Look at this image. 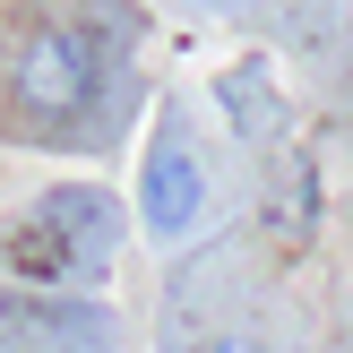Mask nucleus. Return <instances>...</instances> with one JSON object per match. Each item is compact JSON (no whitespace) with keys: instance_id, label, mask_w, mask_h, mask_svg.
<instances>
[{"instance_id":"nucleus-1","label":"nucleus","mask_w":353,"mask_h":353,"mask_svg":"<svg viewBox=\"0 0 353 353\" xmlns=\"http://www.w3.org/2000/svg\"><path fill=\"white\" fill-rule=\"evenodd\" d=\"M9 86H17V103L34 121H69L103 86V43L86 26H34L17 43V61H9Z\"/></svg>"},{"instance_id":"nucleus-2","label":"nucleus","mask_w":353,"mask_h":353,"mask_svg":"<svg viewBox=\"0 0 353 353\" xmlns=\"http://www.w3.org/2000/svg\"><path fill=\"white\" fill-rule=\"evenodd\" d=\"M199 207H207L199 147H190L181 112H164V121H155V138H147V172H138V216H147L155 241H181L190 224H199Z\"/></svg>"},{"instance_id":"nucleus-3","label":"nucleus","mask_w":353,"mask_h":353,"mask_svg":"<svg viewBox=\"0 0 353 353\" xmlns=\"http://www.w3.org/2000/svg\"><path fill=\"white\" fill-rule=\"evenodd\" d=\"M34 224H43L52 241H61V268H69V276H78V268L95 276L103 259L121 250V207L103 199L95 181H69V190H52V199L34 207Z\"/></svg>"},{"instance_id":"nucleus-4","label":"nucleus","mask_w":353,"mask_h":353,"mask_svg":"<svg viewBox=\"0 0 353 353\" xmlns=\"http://www.w3.org/2000/svg\"><path fill=\"white\" fill-rule=\"evenodd\" d=\"M0 327L34 353H103L112 345V310L103 302H9Z\"/></svg>"},{"instance_id":"nucleus-5","label":"nucleus","mask_w":353,"mask_h":353,"mask_svg":"<svg viewBox=\"0 0 353 353\" xmlns=\"http://www.w3.org/2000/svg\"><path fill=\"white\" fill-rule=\"evenodd\" d=\"M216 103H224V121H233L241 138H268V130H276V103H268V69H259V61L224 69V78H216Z\"/></svg>"},{"instance_id":"nucleus-6","label":"nucleus","mask_w":353,"mask_h":353,"mask_svg":"<svg viewBox=\"0 0 353 353\" xmlns=\"http://www.w3.org/2000/svg\"><path fill=\"white\" fill-rule=\"evenodd\" d=\"M216 353H259V345H250V336H224V345H216Z\"/></svg>"}]
</instances>
